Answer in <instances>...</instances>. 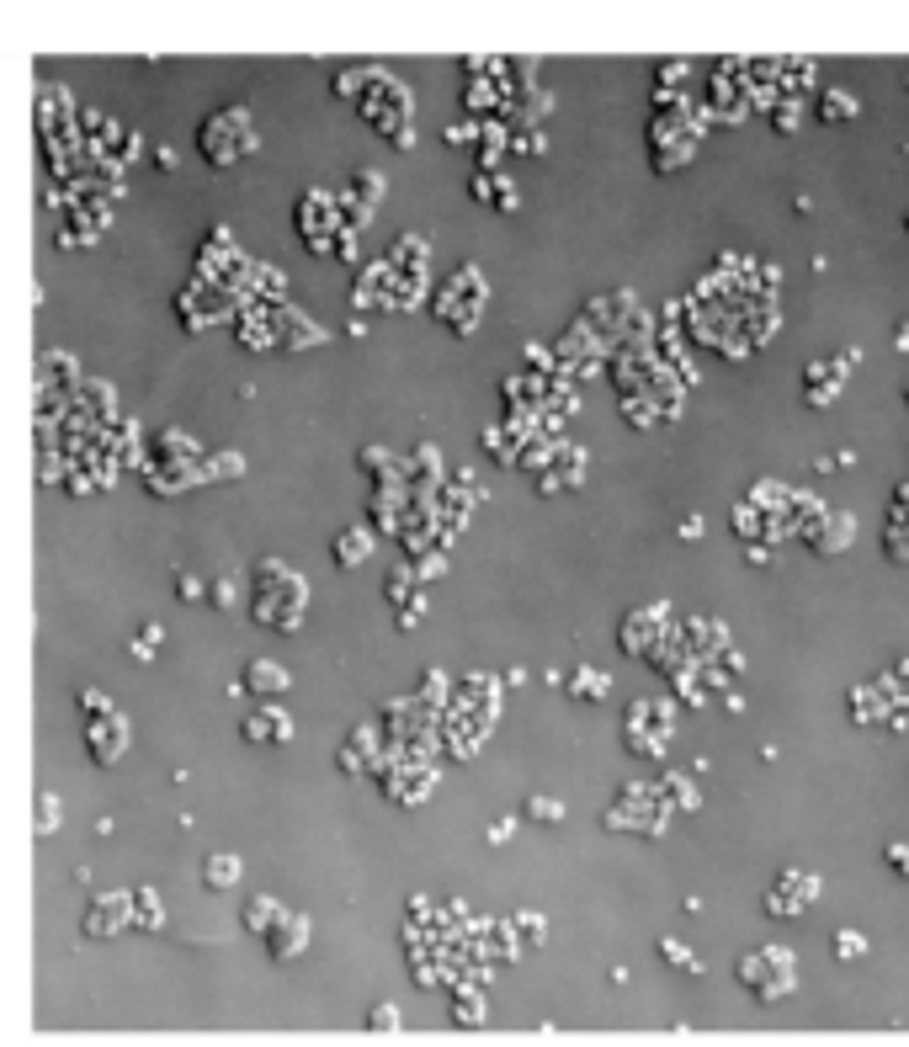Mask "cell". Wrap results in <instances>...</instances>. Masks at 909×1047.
Here are the masks:
<instances>
[{
	"label": "cell",
	"instance_id": "cell-1",
	"mask_svg": "<svg viewBox=\"0 0 909 1047\" xmlns=\"http://www.w3.org/2000/svg\"><path fill=\"white\" fill-rule=\"evenodd\" d=\"M335 96H346L389 144L410 149V91H404L394 75L373 70V64H357V70L335 75Z\"/></svg>",
	"mask_w": 909,
	"mask_h": 1047
},
{
	"label": "cell",
	"instance_id": "cell-2",
	"mask_svg": "<svg viewBox=\"0 0 909 1047\" xmlns=\"http://www.w3.org/2000/svg\"><path fill=\"white\" fill-rule=\"evenodd\" d=\"M303 612H309V585L303 574H293L282 559H261L256 564V585H250V617L272 633H293Z\"/></svg>",
	"mask_w": 909,
	"mask_h": 1047
},
{
	"label": "cell",
	"instance_id": "cell-3",
	"mask_svg": "<svg viewBox=\"0 0 909 1047\" xmlns=\"http://www.w3.org/2000/svg\"><path fill=\"white\" fill-rule=\"evenodd\" d=\"M197 149H202V160L218 165V171H229L234 160H245L250 149H256V117H250V107H218L208 123L197 128Z\"/></svg>",
	"mask_w": 909,
	"mask_h": 1047
},
{
	"label": "cell",
	"instance_id": "cell-4",
	"mask_svg": "<svg viewBox=\"0 0 909 1047\" xmlns=\"http://www.w3.org/2000/svg\"><path fill=\"white\" fill-rule=\"evenodd\" d=\"M80 729H86V750L96 766H117L128 750V718L101 697V691H80Z\"/></svg>",
	"mask_w": 909,
	"mask_h": 1047
},
{
	"label": "cell",
	"instance_id": "cell-5",
	"mask_svg": "<svg viewBox=\"0 0 909 1047\" xmlns=\"http://www.w3.org/2000/svg\"><path fill=\"white\" fill-rule=\"evenodd\" d=\"M298 234L314 256H351V234L341 224V202L330 192H309L298 202Z\"/></svg>",
	"mask_w": 909,
	"mask_h": 1047
},
{
	"label": "cell",
	"instance_id": "cell-6",
	"mask_svg": "<svg viewBox=\"0 0 909 1047\" xmlns=\"http://www.w3.org/2000/svg\"><path fill=\"white\" fill-rule=\"evenodd\" d=\"M479 309H484V282H479L474 266H458L452 282L436 293V314H442L458 335H468V330H474V319H479Z\"/></svg>",
	"mask_w": 909,
	"mask_h": 1047
},
{
	"label": "cell",
	"instance_id": "cell-7",
	"mask_svg": "<svg viewBox=\"0 0 909 1047\" xmlns=\"http://www.w3.org/2000/svg\"><path fill=\"white\" fill-rule=\"evenodd\" d=\"M739 984H745L755 1000H782L793 989V957L787 952H755L750 962H739Z\"/></svg>",
	"mask_w": 909,
	"mask_h": 1047
},
{
	"label": "cell",
	"instance_id": "cell-8",
	"mask_svg": "<svg viewBox=\"0 0 909 1047\" xmlns=\"http://www.w3.org/2000/svg\"><path fill=\"white\" fill-rule=\"evenodd\" d=\"M240 734L250 739V745H288L293 718H288V707H277V702H256V713H245Z\"/></svg>",
	"mask_w": 909,
	"mask_h": 1047
},
{
	"label": "cell",
	"instance_id": "cell-9",
	"mask_svg": "<svg viewBox=\"0 0 909 1047\" xmlns=\"http://www.w3.org/2000/svg\"><path fill=\"white\" fill-rule=\"evenodd\" d=\"M373 739H378V723H357L346 739V750H341V766L351 776H373L383 766V750H373Z\"/></svg>",
	"mask_w": 909,
	"mask_h": 1047
},
{
	"label": "cell",
	"instance_id": "cell-10",
	"mask_svg": "<svg viewBox=\"0 0 909 1047\" xmlns=\"http://www.w3.org/2000/svg\"><path fill=\"white\" fill-rule=\"evenodd\" d=\"M303 941H309V925H303V915H282L272 931H266V952H272L277 962H288L293 952H303Z\"/></svg>",
	"mask_w": 909,
	"mask_h": 1047
},
{
	"label": "cell",
	"instance_id": "cell-11",
	"mask_svg": "<svg viewBox=\"0 0 909 1047\" xmlns=\"http://www.w3.org/2000/svg\"><path fill=\"white\" fill-rule=\"evenodd\" d=\"M123 925H128V893H107V899H96L91 920H86L91 936H112V931H123Z\"/></svg>",
	"mask_w": 909,
	"mask_h": 1047
},
{
	"label": "cell",
	"instance_id": "cell-12",
	"mask_svg": "<svg viewBox=\"0 0 909 1047\" xmlns=\"http://www.w3.org/2000/svg\"><path fill=\"white\" fill-rule=\"evenodd\" d=\"M245 686H250V691H272V697H277V691L293 686V675L282 670L277 660H250V665H245Z\"/></svg>",
	"mask_w": 909,
	"mask_h": 1047
},
{
	"label": "cell",
	"instance_id": "cell-13",
	"mask_svg": "<svg viewBox=\"0 0 909 1047\" xmlns=\"http://www.w3.org/2000/svg\"><path fill=\"white\" fill-rule=\"evenodd\" d=\"M128 920H133V925H144V931H160L165 915H160L155 888H133V893H128Z\"/></svg>",
	"mask_w": 909,
	"mask_h": 1047
},
{
	"label": "cell",
	"instance_id": "cell-14",
	"mask_svg": "<svg viewBox=\"0 0 909 1047\" xmlns=\"http://www.w3.org/2000/svg\"><path fill=\"white\" fill-rule=\"evenodd\" d=\"M367 548H373L367 527H346L341 537H335V548H330V553H335V564H346V569H351V564H362V559H367Z\"/></svg>",
	"mask_w": 909,
	"mask_h": 1047
},
{
	"label": "cell",
	"instance_id": "cell-15",
	"mask_svg": "<svg viewBox=\"0 0 909 1047\" xmlns=\"http://www.w3.org/2000/svg\"><path fill=\"white\" fill-rule=\"evenodd\" d=\"M282 915H288V909H282L277 899H250V904H245V925H250V931H261V936L272 931Z\"/></svg>",
	"mask_w": 909,
	"mask_h": 1047
},
{
	"label": "cell",
	"instance_id": "cell-16",
	"mask_svg": "<svg viewBox=\"0 0 909 1047\" xmlns=\"http://www.w3.org/2000/svg\"><path fill=\"white\" fill-rule=\"evenodd\" d=\"M202 872H208V888H234V883H240V861H234V856H208V861H202Z\"/></svg>",
	"mask_w": 909,
	"mask_h": 1047
},
{
	"label": "cell",
	"instance_id": "cell-17",
	"mask_svg": "<svg viewBox=\"0 0 909 1047\" xmlns=\"http://www.w3.org/2000/svg\"><path fill=\"white\" fill-rule=\"evenodd\" d=\"M660 952H665L670 962H676V968H681V973H697V962H692V957H686V952L676 947V941H665V947H660Z\"/></svg>",
	"mask_w": 909,
	"mask_h": 1047
},
{
	"label": "cell",
	"instance_id": "cell-18",
	"mask_svg": "<svg viewBox=\"0 0 909 1047\" xmlns=\"http://www.w3.org/2000/svg\"><path fill=\"white\" fill-rule=\"evenodd\" d=\"M176 590H181V601H202V596H208V590L197 585V574H181V585H176Z\"/></svg>",
	"mask_w": 909,
	"mask_h": 1047
}]
</instances>
